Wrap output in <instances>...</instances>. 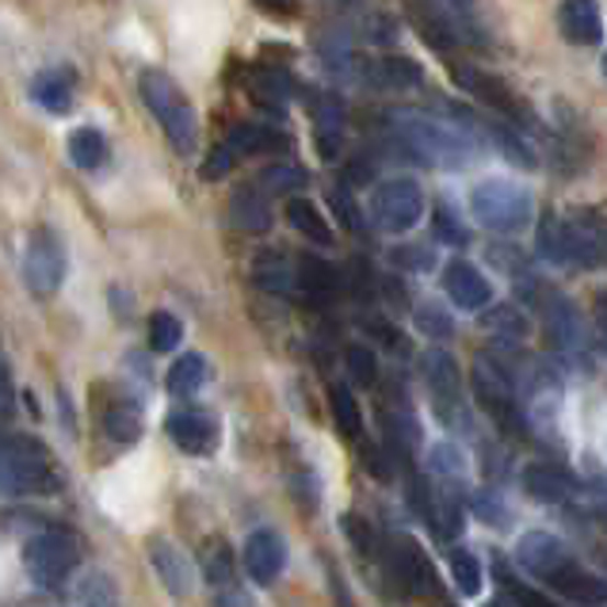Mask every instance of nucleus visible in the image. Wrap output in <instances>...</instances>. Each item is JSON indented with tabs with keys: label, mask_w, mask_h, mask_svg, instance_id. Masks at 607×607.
<instances>
[{
	"label": "nucleus",
	"mask_w": 607,
	"mask_h": 607,
	"mask_svg": "<svg viewBox=\"0 0 607 607\" xmlns=\"http://www.w3.org/2000/svg\"><path fill=\"white\" fill-rule=\"evenodd\" d=\"M394 138L402 142V149L420 165L432 169H462L477 157V138L470 131H462L459 123L447 119L420 115V111H394Z\"/></svg>",
	"instance_id": "f257e3e1"
},
{
	"label": "nucleus",
	"mask_w": 607,
	"mask_h": 607,
	"mask_svg": "<svg viewBox=\"0 0 607 607\" xmlns=\"http://www.w3.org/2000/svg\"><path fill=\"white\" fill-rule=\"evenodd\" d=\"M50 454L31 436H0V497H31V493H54Z\"/></svg>",
	"instance_id": "f03ea898"
},
{
	"label": "nucleus",
	"mask_w": 607,
	"mask_h": 607,
	"mask_svg": "<svg viewBox=\"0 0 607 607\" xmlns=\"http://www.w3.org/2000/svg\"><path fill=\"white\" fill-rule=\"evenodd\" d=\"M81 565V539L66 527H46L23 547V570L38 588H61Z\"/></svg>",
	"instance_id": "7ed1b4c3"
},
{
	"label": "nucleus",
	"mask_w": 607,
	"mask_h": 607,
	"mask_svg": "<svg viewBox=\"0 0 607 607\" xmlns=\"http://www.w3.org/2000/svg\"><path fill=\"white\" fill-rule=\"evenodd\" d=\"M531 195L513 180H482L470 191V214L490 234H520L531 222Z\"/></svg>",
	"instance_id": "20e7f679"
},
{
	"label": "nucleus",
	"mask_w": 607,
	"mask_h": 607,
	"mask_svg": "<svg viewBox=\"0 0 607 607\" xmlns=\"http://www.w3.org/2000/svg\"><path fill=\"white\" fill-rule=\"evenodd\" d=\"M138 88H142V100H146V108L154 111V119L165 126V134H169L172 146L180 149V154L195 149L199 123H195V111H191L188 95H183L165 74H157V69H146Z\"/></svg>",
	"instance_id": "39448f33"
},
{
	"label": "nucleus",
	"mask_w": 607,
	"mask_h": 607,
	"mask_svg": "<svg viewBox=\"0 0 607 607\" xmlns=\"http://www.w3.org/2000/svg\"><path fill=\"white\" fill-rule=\"evenodd\" d=\"M474 397L482 402V409L497 420L508 432H520L524 428V409H520V390H516V379L508 374V367L501 359H493L490 351L474 359Z\"/></svg>",
	"instance_id": "423d86ee"
},
{
	"label": "nucleus",
	"mask_w": 607,
	"mask_h": 607,
	"mask_svg": "<svg viewBox=\"0 0 607 607\" xmlns=\"http://www.w3.org/2000/svg\"><path fill=\"white\" fill-rule=\"evenodd\" d=\"M386 565H390V581H397L402 593L417 596V600H428L436 607H451V596L443 593V581H439L432 558H428L425 550H420V542H413L409 535L390 539Z\"/></svg>",
	"instance_id": "0eeeda50"
},
{
	"label": "nucleus",
	"mask_w": 607,
	"mask_h": 607,
	"mask_svg": "<svg viewBox=\"0 0 607 607\" xmlns=\"http://www.w3.org/2000/svg\"><path fill=\"white\" fill-rule=\"evenodd\" d=\"M420 367H425V382L432 390L436 417L451 432H470V413H467V402H462V374L454 356H447L443 348H428Z\"/></svg>",
	"instance_id": "6e6552de"
},
{
	"label": "nucleus",
	"mask_w": 607,
	"mask_h": 607,
	"mask_svg": "<svg viewBox=\"0 0 607 607\" xmlns=\"http://www.w3.org/2000/svg\"><path fill=\"white\" fill-rule=\"evenodd\" d=\"M371 218L382 234H409L425 218V191L409 176H397L374 188L371 195Z\"/></svg>",
	"instance_id": "1a4fd4ad"
},
{
	"label": "nucleus",
	"mask_w": 607,
	"mask_h": 607,
	"mask_svg": "<svg viewBox=\"0 0 607 607\" xmlns=\"http://www.w3.org/2000/svg\"><path fill=\"white\" fill-rule=\"evenodd\" d=\"M23 279L35 294H54L66 279V249L50 229H38L23 252Z\"/></svg>",
	"instance_id": "9d476101"
},
{
	"label": "nucleus",
	"mask_w": 607,
	"mask_h": 607,
	"mask_svg": "<svg viewBox=\"0 0 607 607\" xmlns=\"http://www.w3.org/2000/svg\"><path fill=\"white\" fill-rule=\"evenodd\" d=\"M516 562H520V570H527L531 577L554 581L558 573H562L570 562H577V558H573L570 547H565L562 539H554V535L527 531L520 539V547H516Z\"/></svg>",
	"instance_id": "9b49d317"
},
{
	"label": "nucleus",
	"mask_w": 607,
	"mask_h": 607,
	"mask_svg": "<svg viewBox=\"0 0 607 607\" xmlns=\"http://www.w3.org/2000/svg\"><path fill=\"white\" fill-rule=\"evenodd\" d=\"M454 77H459V85L467 88L470 95H477V100H482L490 111H501V115L516 119V123H524V119H527V103L505 81H501V77L482 74V69H474L470 61L454 66Z\"/></svg>",
	"instance_id": "f8f14e48"
},
{
	"label": "nucleus",
	"mask_w": 607,
	"mask_h": 607,
	"mask_svg": "<svg viewBox=\"0 0 607 607\" xmlns=\"http://www.w3.org/2000/svg\"><path fill=\"white\" fill-rule=\"evenodd\" d=\"M443 294L459 310H467V314H477V310H485L493 302L490 279H485L482 271H477L474 263H467V260H451V263H447V271H443Z\"/></svg>",
	"instance_id": "ddd939ff"
},
{
	"label": "nucleus",
	"mask_w": 607,
	"mask_h": 607,
	"mask_svg": "<svg viewBox=\"0 0 607 607\" xmlns=\"http://www.w3.org/2000/svg\"><path fill=\"white\" fill-rule=\"evenodd\" d=\"M558 31L573 46H596L604 38V15L596 0H562L558 4Z\"/></svg>",
	"instance_id": "4468645a"
},
{
	"label": "nucleus",
	"mask_w": 607,
	"mask_h": 607,
	"mask_svg": "<svg viewBox=\"0 0 607 607\" xmlns=\"http://www.w3.org/2000/svg\"><path fill=\"white\" fill-rule=\"evenodd\" d=\"M283 565H286L283 539H279L276 531H268V527L252 531L249 542H245V573H249L257 585H271V581L283 573Z\"/></svg>",
	"instance_id": "2eb2a0df"
},
{
	"label": "nucleus",
	"mask_w": 607,
	"mask_h": 607,
	"mask_svg": "<svg viewBox=\"0 0 607 607\" xmlns=\"http://www.w3.org/2000/svg\"><path fill=\"white\" fill-rule=\"evenodd\" d=\"M169 436L180 451L188 454H211L218 447V420L211 413H199V409H188V413H172L169 417Z\"/></svg>",
	"instance_id": "dca6fc26"
},
{
	"label": "nucleus",
	"mask_w": 607,
	"mask_h": 607,
	"mask_svg": "<svg viewBox=\"0 0 607 607\" xmlns=\"http://www.w3.org/2000/svg\"><path fill=\"white\" fill-rule=\"evenodd\" d=\"M547 329H550V340L562 351H570V356L588 348L585 317H581V310L573 306L570 299H562V294H554V299L547 302Z\"/></svg>",
	"instance_id": "f3484780"
},
{
	"label": "nucleus",
	"mask_w": 607,
	"mask_h": 607,
	"mask_svg": "<svg viewBox=\"0 0 607 607\" xmlns=\"http://www.w3.org/2000/svg\"><path fill=\"white\" fill-rule=\"evenodd\" d=\"M359 74L367 77V85L386 88V92H409L425 81V69L409 58H397V54H386V58H367L359 66Z\"/></svg>",
	"instance_id": "a211bd4d"
},
{
	"label": "nucleus",
	"mask_w": 607,
	"mask_h": 607,
	"mask_svg": "<svg viewBox=\"0 0 607 607\" xmlns=\"http://www.w3.org/2000/svg\"><path fill=\"white\" fill-rule=\"evenodd\" d=\"M524 493L539 505H565L573 497V477L565 470L550 467V462H531L520 474Z\"/></svg>",
	"instance_id": "6ab92c4d"
},
{
	"label": "nucleus",
	"mask_w": 607,
	"mask_h": 607,
	"mask_svg": "<svg viewBox=\"0 0 607 607\" xmlns=\"http://www.w3.org/2000/svg\"><path fill=\"white\" fill-rule=\"evenodd\" d=\"M554 593H562L565 600L585 604V607H604L607 604V577H596L593 570H585L581 562H570L554 581H547Z\"/></svg>",
	"instance_id": "aec40b11"
},
{
	"label": "nucleus",
	"mask_w": 607,
	"mask_h": 607,
	"mask_svg": "<svg viewBox=\"0 0 607 607\" xmlns=\"http://www.w3.org/2000/svg\"><path fill=\"white\" fill-rule=\"evenodd\" d=\"M149 562H154L157 577L165 581V588H169L172 596H188L191 588H195V570H191L188 554L176 550L169 539L149 542Z\"/></svg>",
	"instance_id": "412c9836"
},
{
	"label": "nucleus",
	"mask_w": 607,
	"mask_h": 607,
	"mask_svg": "<svg viewBox=\"0 0 607 607\" xmlns=\"http://www.w3.org/2000/svg\"><path fill=\"white\" fill-rule=\"evenodd\" d=\"M317 142H322V157H333L340 149V138H345V108H340L337 95H317Z\"/></svg>",
	"instance_id": "4be33fe9"
},
{
	"label": "nucleus",
	"mask_w": 607,
	"mask_h": 607,
	"mask_svg": "<svg viewBox=\"0 0 607 607\" xmlns=\"http://www.w3.org/2000/svg\"><path fill=\"white\" fill-rule=\"evenodd\" d=\"M226 146L237 154V161L241 157H252V154H271V149L283 146V138H279L271 126H260V123H241L234 126V131L226 134Z\"/></svg>",
	"instance_id": "5701e85b"
},
{
	"label": "nucleus",
	"mask_w": 607,
	"mask_h": 607,
	"mask_svg": "<svg viewBox=\"0 0 607 607\" xmlns=\"http://www.w3.org/2000/svg\"><path fill=\"white\" fill-rule=\"evenodd\" d=\"M252 279H257V286L268 294H291L294 286H299V271H291V263L279 257V252H263L257 260Z\"/></svg>",
	"instance_id": "b1692460"
},
{
	"label": "nucleus",
	"mask_w": 607,
	"mask_h": 607,
	"mask_svg": "<svg viewBox=\"0 0 607 607\" xmlns=\"http://www.w3.org/2000/svg\"><path fill=\"white\" fill-rule=\"evenodd\" d=\"M286 222H291L302 237H310L314 245H333L329 222H325L322 214H317V206L306 203V199H291V203H286Z\"/></svg>",
	"instance_id": "393cba45"
},
{
	"label": "nucleus",
	"mask_w": 607,
	"mask_h": 607,
	"mask_svg": "<svg viewBox=\"0 0 607 607\" xmlns=\"http://www.w3.org/2000/svg\"><path fill=\"white\" fill-rule=\"evenodd\" d=\"M69 157H74L77 169L92 172V169H100V165L108 161V142H103L100 131L81 126V131L69 134Z\"/></svg>",
	"instance_id": "a878e982"
},
{
	"label": "nucleus",
	"mask_w": 607,
	"mask_h": 607,
	"mask_svg": "<svg viewBox=\"0 0 607 607\" xmlns=\"http://www.w3.org/2000/svg\"><path fill=\"white\" fill-rule=\"evenodd\" d=\"M206 382V359L199 351H188L169 367V390L176 397H191Z\"/></svg>",
	"instance_id": "bb28decb"
},
{
	"label": "nucleus",
	"mask_w": 607,
	"mask_h": 607,
	"mask_svg": "<svg viewBox=\"0 0 607 607\" xmlns=\"http://www.w3.org/2000/svg\"><path fill=\"white\" fill-rule=\"evenodd\" d=\"M103 428H108V436L115 439V443H134V439L142 436V413L134 402H123L119 397L115 405H111L108 413H103Z\"/></svg>",
	"instance_id": "cd10ccee"
},
{
	"label": "nucleus",
	"mask_w": 607,
	"mask_h": 607,
	"mask_svg": "<svg viewBox=\"0 0 607 607\" xmlns=\"http://www.w3.org/2000/svg\"><path fill=\"white\" fill-rule=\"evenodd\" d=\"M234 222L249 234H263L271 226L268 203H260V188H245L234 195Z\"/></svg>",
	"instance_id": "c85d7f7f"
},
{
	"label": "nucleus",
	"mask_w": 607,
	"mask_h": 607,
	"mask_svg": "<svg viewBox=\"0 0 607 607\" xmlns=\"http://www.w3.org/2000/svg\"><path fill=\"white\" fill-rule=\"evenodd\" d=\"M249 92L252 100L260 103V108H271V111H283L286 100H291V81H286L283 74H276V69H263L249 81Z\"/></svg>",
	"instance_id": "c756f323"
},
{
	"label": "nucleus",
	"mask_w": 607,
	"mask_h": 607,
	"mask_svg": "<svg viewBox=\"0 0 607 607\" xmlns=\"http://www.w3.org/2000/svg\"><path fill=\"white\" fill-rule=\"evenodd\" d=\"M482 325L493 333V337L513 340V345H516V340H524L527 333H531V325H527V317H524L516 306H493V310H485Z\"/></svg>",
	"instance_id": "7c9ffc66"
},
{
	"label": "nucleus",
	"mask_w": 607,
	"mask_h": 607,
	"mask_svg": "<svg viewBox=\"0 0 607 607\" xmlns=\"http://www.w3.org/2000/svg\"><path fill=\"white\" fill-rule=\"evenodd\" d=\"M299 286L310 294V299L325 302L333 291H337V276H333V268L325 260L306 257V260L299 263Z\"/></svg>",
	"instance_id": "2f4dec72"
},
{
	"label": "nucleus",
	"mask_w": 607,
	"mask_h": 607,
	"mask_svg": "<svg viewBox=\"0 0 607 607\" xmlns=\"http://www.w3.org/2000/svg\"><path fill=\"white\" fill-rule=\"evenodd\" d=\"M329 409H333V420H337L340 432L348 439H359V432H363V413H359L348 386H329Z\"/></svg>",
	"instance_id": "473e14b6"
},
{
	"label": "nucleus",
	"mask_w": 607,
	"mask_h": 607,
	"mask_svg": "<svg viewBox=\"0 0 607 607\" xmlns=\"http://www.w3.org/2000/svg\"><path fill=\"white\" fill-rule=\"evenodd\" d=\"M539 257L550 263H570V249H565V218H558V214H542Z\"/></svg>",
	"instance_id": "72a5a7b5"
},
{
	"label": "nucleus",
	"mask_w": 607,
	"mask_h": 607,
	"mask_svg": "<svg viewBox=\"0 0 607 607\" xmlns=\"http://www.w3.org/2000/svg\"><path fill=\"white\" fill-rule=\"evenodd\" d=\"M31 95H35L46 111H54V115H66V111L74 108V88H69V81H61V77H54V74L38 77V81L31 85Z\"/></svg>",
	"instance_id": "f704fd0d"
},
{
	"label": "nucleus",
	"mask_w": 607,
	"mask_h": 607,
	"mask_svg": "<svg viewBox=\"0 0 607 607\" xmlns=\"http://www.w3.org/2000/svg\"><path fill=\"white\" fill-rule=\"evenodd\" d=\"M203 573H206V581L214 585V593H218V588H226V585H234V554H229V547L222 539L206 542Z\"/></svg>",
	"instance_id": "c9c22d12"
},
{
	"label": "nucleus",
	"mask_w": 607,
	"mask_h": 607,
	"mask_svg": "<svg viewBox=\"0 0 607 607\" xmlns=\"http://www.w3.org/2000/svg\"><path fill=\"white\" fill-rule=\"evenodd\" d=\"M447 562H451L454 588H459L462 596H477V593H482V565H477V558L470 554V550L454 547L451 554H447Z\"/></svg>",
	"instance_id": "e433bc0d"
},
{
	"label": "nucleus",
	"mask_w": 607,
	"mask_h": 607,
	"mask_svg": "<svg viewBox=\"0 0 607 607\" xmlns=\"http://www.w3.org/2000/svg\"><path fill=\"white\" fill-rule=\"evenodd\" d=\"M490 134H493V146H497L501 154H505L513 165H520V169H535V165H539V157H535V149L527 146V142H524L516 131H508V126H501V123H497Z\"/></svg>",
	"instance_id": "4c0bfd02"
},
{
	"label": "nucleus",
	"mask_w": 607,
	"mask_h": 607,
	"mask_svg": "<svg viewBox=\"0 0 607 607\" xmlns=\"http://www.w3.org/2000/svg\"><path fill=\"white\" fill-rule=\"evenodd\" d=\"M180 337H183V325L180 317H172L169 310H157L149 317V348L154 351H176L180 348Z\"/></svg>",
	"instance_id": "58836bf2"
},
{
	"label": "nucleus",
	"mask_w": 607,
	"mask_h": 607,
	"mask_svg": "<svg viewBox=\"0 0 607 607\" xmlns=\"http://www.w3.org/2000/svg\"><path fill=\"white\" fill-rule=\"evenodd\" d=\"M306 183V172L299 165H271V169L260 172L257 188L268 191V195H286V191H299Z\"/></svg>",
	"instance_id": "ea45409f"
},
{
	"label": "nucleus",
	"mask_w": 607,
	"mask_h": 607,
	"mask_svg": "<svg viewBox=\"0 0 607 607\" xmlns=\"http://www.w3.org/2000/svg\"><path fill=\"white\" fill-rule=\"evenodd\" d=\"M428 467H432V477H443V482H459L467 462H462V451L451 443H436L432 454H428Z\"/></svg>",
	"instance_id": "a19ab883"
},
{
	"label": "nucleus",
	"mask_w": 607,
	"mask_h": 607,
	"mask_svg": "<svg viewBox=\"0 0 607 607\" xmlns=\"http://www.w3.org/2000/svg\"><path fill=\"white\" fill-rule=\"evenodd\" d=\"M329 203H333V214H337L345 234H363V214H359V206H356V199H351L348 188H333Z\"/></svg>",
	"instance_id": "79ce46f5"
},
{
	"label": "nucleus",
	"mask_w": 607,
	"mask_h": 607,
	"mask_svg": "<svg viewBox=\"0 0 607 607\" xmlns=\"http://www.w3.org/2000/svg\"><path fill=\"white\" fill-rule=\"evenodd\" d=\"M77 604H81V607H119L115 588H111V581L103 577V573L88 577L85 585L77 588Z\"/></svg>",
	"instance_id": "37998d69"
},
{
	"label": "nucleus",
	"mask_w": 607,
	"mask_h": 607,
	"mask_svg": "<svg viewBox=\"0 0 607 607\" xmlns=\"http://www.w3.org/2000/svg\"><path fill=\"white\" fill-rule=\"evenodd\" d=\"M497 581H501V585H505V593L513 596V604H516V607H554V604L547 600V596H539V593H535V588L520 585V581H516L513 573H508V565H505V562H497Z\"/></svg>",
	"instance_id": "c03bdc74"
},
{
	"label": "nucleus",
	"mask_w": 607,
	"mask_h": 607,
	"mask_svg": "<svg viewBox=\"0 0 607 607\" xmlns=\"http://www.w3.org/2000/svg\"><path fill=\"white\" fill-rule=\"evenodd\" d=\"M417 329L425 333V337H436V340H447L454 333V325H451V317L443 314V310L436 306V302H428V306H417Z\"/></svg>",
	"instance_id": "a18cd8bd"
},
{
	"label": "nucleus",
	"mask_w": 607,
	"mask_h": 607,
	"mask_svg": "<svg viewBox=\"0 0 607 607\" xmlns=\"http://www.w3.org/2000/svg\"><path fill=\"white\" fill-rule=\"evenodd\" d=\"M345 359H348V374L359 382V386H371V382L379 379V363H374V351L371 348L351 345Z\"/></svg>",
	"instance_id": "49530a36"
},
{
	"label": "nucleus",
	"mask_w": 607,
	"mask_h": 607,
	"mask_svg": "<svg viewBox=\"0 0 607 607\" xmlns=\"http://www.w3.org/2000/svg\"><path fill=\"white\" fill-rule=\"evenodd\" d=\"M432 229H436V237H439V241H447V245H467V241H470L467 226H462V222H454V218H451V211H447V206H439V211H436Z\"/></svg>",
	"instance_id": "de8ad7c7"
},
{
	"label": "nucleus",
	"mask_w": 607,
	"mask_h": 607,
	"mask_svg": "<svg viewBox=\"0 0 607 607\" xmlns=\"http://www.w3.org/2000/svg\"><path fill=\"white\" fill-rule=\"evenodd\" d=\"M394 263L409 271H428L436 263V257L428 245H402V249H394Z\"/></svg>",
	"instance_id": "09e8293b"
},
{
	"label": "nucleus",
	"mask_w": 607,
	"mask_h": 607,
	"mask_svg": "<svg viewBox=\"0 0 607 607\" xmlns=\"http://www.w3.org/2000/svg\"><path fill=\"white\" fill-rule=\"evenodd\" d=\"M474 508H477V516H482L485 524H508V508H505V501H501V493L482 490L477 493V501H474Z\"/></svg>",
	"instance_id": "8fccbe9b"
},
{
	"label": "nucleus",
	"mask_w": 607,
	"mask_h": 607,
	"mask_svg": "<svg viewBox=\"0 0 607 607\" xmlns=\"http://www.w3.org/2000/svg\"><path fill=\"white\" fill-rule=\"evenodd\" d=\"M340 524H345L348 539L356 542L359 554H379V547H374V535H371V524H363L359 516H345Z\"/></svg>",
	"instance_id": "3c124183"
},
{
	"label": "nucleus",
	"mask_w": 607,
	"mask_h": 607,
	"mask_svg": "<svg viewBox=\"0 0 607 607\" xmlns=\"http://www.w3.org/2000/svg\"><path fill=\"white\" fill-rule=\"evenodd\" d=\"M234 165H237V154L226 146V142H222V146L214 149L211 157H206V165H203V180H222V176H226L229 169H234Z\"/></svg>",
	"instance_id": "603ef678"
},
{
	"label": "nucleus",
	"mask_w": 607,
	"mask_h": 607,
	"mask_svg": "<svg viewBox=\"0 0 607 607\" xmlns=\"http://www.w3.org/2000/svg\"><path fill=\"white\" fill-rule=\"evenodd\" d=\"M363 38H371V46L394 43V20H390V15H367V20H363Z\"/></svg>",
	"instance_id": "864d4df0"
},
{
	"label": "nucleus",
	"mask_w": 607,
	"mask_h": 607,
	"mask_svg": "<svg viewBox=\"0 0 607 607\" xmlns=\"http://www.w3.org/2000/svg\"><path fill=\"white\" fill-rule=\"evenodd\" d=\"M585 222H588V229H593V237H596V249H600V263L607 268V218H600V214L588 211Z\"/></svg>",
	"instance_id": "5fc2aeb1"
},
{
	"label": "nucleus",
	"mask_w": 607,
	"mask_h": 607,
	"mask_svg": "<svg viewBox=\"0 0 607 607\" xmlns=\"http://www.w3.org/2000/svg\"><path fill=\"white\" fill-rule=\"evenodd\" d=\"M218 607H257V604H252L237 585H226V588H218Z\"/></svg>",
	"instance_id": "6e6d98bb"
},
{
	"label": "nucleus",
	"mask_w": 607,
	"mask_h": 607,
	"mask_svg": "<svg viewBox=\"0 0 607 607\" xmlns=\"http://www.w3.org/2000/svg\"><path fill=\"white\" fill-rule=\"evenodd\" d=\"M593 317H596V333H600V340H604V348H607V291L600 294V299H596Z\"/></svg>",
	"instance_id": "4d7b16f0"
},
{
	"label": "nucleus",
	"mask_w": 607,
	"mask_h": 607,
	"mask_svg": "<svg viewBox=\"0 0 607 607\" xmlns=\"http://www.w3.org/2000/svg\"><path fill=\"white\" fill-rule=\"evenodd\" d=\"M12 413V386H8V379H4V371H0V420Z\"/></svg>",
	"instance_id": "13d9d810"
},
{
	"label": "nucleus",
	"mask_w": 607,
	"mask_h": 607,
	"mask_svg": "<svg viewBox=\"0 0 607 607\" xmlns=\"http://www.w3.org/2000/svg\"><path fill=\"white\" fill-rule=\"evenodd\" d=\"M268 12H294V0H260Z\"/></svg>",
	"instance_id": "bf43d9fd"
},
{
	"label": "nucleus",
	"mask_w": 607,
	"mask_h": 607,
	"mask_svg": "<svg viewBox=\"0 0 607 607\" xmlns=\"http://www.w3.org/2000/svg\"><path fill=\"white\" fill-rule=\"evenodd\" d=\"M485 607H508L505 600H493V604H485Z\"/></svg>",
	"instance_id": "052dcab7"
},
{
	"label": "nucleus",
	"mask_w": 607,
	"mask_h": 607,
	"mask_svg": "<svg viewBox=\"0 0 607 607\" xmlns=\"http://www.w3.org/2000/svg\"><path fill=\"white\" fill-rule=\"evenodd\" d=\"M604 77H607V54H604Z\"/></svg>",
	"instance_id": "680f3d73"
},
{
	"label": "nucleus",
	"mask_w": 607,
	"mask_h": 607,
	"mask_svg": "<svg viewBox=\"0 0 607 607\" xmlns=\"http://www.w3.org/2000/svg\"><path fill=\"white\" fill-rule=\"evenodd\" d=\"M454 4H470V0H454Z\"/></svg>",
	"instance_id": "e2e57ef3"
}]
</instances>
